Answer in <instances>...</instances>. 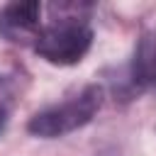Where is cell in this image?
I'll list each match as a JSON object with an SVG mask.
<instances>
[{
  "label": "cell",
  "mask_w": 156,
  "mask_h": 156,
  "mask_svg": "<svg viewBox=\"0 0 156 156\" xmlns=\"http://www.w3.org/2000/svg\"><path fill=\"white\" fill-rule=\"evenodd\" d=\"M51 17L41 22L32 49L54 66H73L83 61L93 44L90 5L85 2H54L46 7Z\"/></svg>",
  "instance_id": "6da1fadb"
},
{
  "label": "cell",
  "mask_w": 156,
  "mask_h": 156,
  "mask_svg": "<svg viewBox=\"0 0 156 156\" xmlns=\"http://www.w3.org/2000/svg\"><path fill=\"white\" fill-rule=\"evenodd\" d=\"M102 102H105V90L98 83H90V85L80 88L76 95L39 110L29 119L27 129L34 136H44V139H56V136L71 134V132L80 129L83 124H88L98 115Z\"/></svg>",
  "instance_id": "7a4b0ae2"
},
{
  "label": "cell",
  "mask_w": 156,
  "mask_h": 156,
  "mask_svg": "<svg viewBox=\"0 0 156 156\" xmlns=\"http://www.w3.org/2000/svg\"><path fill=\"white\" fill-rule=\"evenodd\" d=\"M39 2H10L0 7V34L15 44H34L41 27Z\"/></svg>",
  "instance_id": "3957f363"
},
{
  "label": "cell",
  "mask_w": 156,
  "mask_h": 156,
  "mask_svg": "<svg viewBox=\"0 0 156 156\" xmlns=\"http://www.w3.org/2000/svg\"><path fill=\"white\" fill-rule=\"evenodd\" d=\"M132 83L136 88H156V22L144 29L132 58Z\"/></svg>",
  "instance_id": "277c9868"
},
{
  "label": "cell",
  "mask_w": 156,
  "mask_h": 156,
  "mask_svg": "<svg viewBox=\"0 0 156 156\" xmlns=\"http://www.w3.org/2000/svg\"><path fill=\"white\" fill-rule=\"evenodd\" d=\"M10 107H12V88L7 80L0 78V129L5 127V122L10 117Z\"/></svg>",
  "instance_id": "5b68a950"
}]
</instances>
